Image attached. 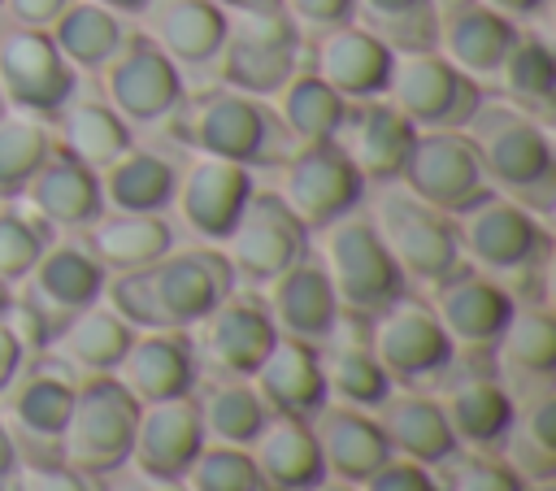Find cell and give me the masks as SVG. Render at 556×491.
I'll list each match as a JSON object with an SVG mask.
<instances>
[{"label": "cell", "instance_id": "6da1fadb", "mask_svg": "<svg viewBox=\"0 0 556 491\" xmlns=\"http://www.w3.org/2000/svg\"><path fill=\"white\" fill-rule=\"evenodd\" d=\"M235 269L217 248L165 252L109 282V309L135 330H191L217 300L235 291Z\"/></svg>", "mask_w": 556, "mask_h": 491}, {"label": "cell", "instance_id": "7a4b0ae2", "mask_svg": "<svg viewBox=\"0 0 556 491\" xmlns=\"http://www.w3.org/2000/svg\"><path fill=\"white\" fill-rule=\"evenodd\" d=\"M169 135L187 148H195L200 156H222L235 165H282L287 152L295 148V139L287 135V126L278 122V113L269 104H261L248 91L235 87H208L195 91L191 100L182 96V104L169 113Z\"/></svg>", "mask_w": 556, "mask_h": 491}, {"label": "cell", "instance_id": "3957f363", "mask_svg": "<svg viewBox=\"0 0 556 491\" xmlns=\"http://www.w3.org/2000/svg\"><path fill=\"white\" fill-rule=\"evenodd\" d=\"M465 135L478 148V161H482L491 187L508 191V200H517L530 213H552L556 156H552V139H547L543 122H534L517 104L482 96V104L465 122Z\"/></svg>", "mask_w": 556, "mask_h": 491}, {"label": "cell", "instance_id": "277c9868", "mask_svg": "<svg viewBox=\"0 0 556 491\" xmlns=\"http://www.w3.org/2000/svg\"><path fill=\"white\" fill-rule=\"evenodd\" d=\"M104 295V265L87 252V243H48L43 256L17 278V295L9 300V326L26 348H48L70 326L74 313Z\"/></svg>", "mask_w": 556, "mask_h": 491}, {"label": "cell", "instance_id": "5b68a950", "mask_svg": "<svg viewBox=\"0 0 556 491\" xmlns=\"http://www.w3.org/2000/svg\"><path fill=\"white\" fill-rule=\"evenodd\" d=\"M135 421H139V400L117 382V374H87L74 387V404L61 426L56 452L70 469L87 478L117 474L130 461Z\"/></svg>", "mask_w": 556, "mask_h": 491}, {"label": "cell", "instance_id": "8992f818", "mask_svg": "<svg viewBox=\"0 0 556 491\" xmlns=\"http://www.w3.org/2000/svg\"><path fill=\"white\" fill-rule=\"evenodd\" d=\"M304 30L287 17L278 0L226 13V43L217 52V74L226 87L248 96H274L300 70Z\"/></svg>", "mask_w": 556, "mask_h": 491}, {"label": "cell", "instance_id": "52a82bcc", "mask_svg": "<svg viewBox=\"0 0 556 491\" xmlns=\"http://www.w3.org/2000/svg\"><path fill=\"white\" fill-rule=\"evenodd\" d=\"M321 256H326V278L334 287L339 313H352L356 322L378 317L387 304H395L404 295V269L395 265V256L387 252V243L378 239L369 217H339L330 226H321Z\"/></svg>", "mask_w": 556, "mask_h": 491}, {"label": "cell", "instance_id": "ba28073f", "mask_svg": "<svg viewBox=\"0 0 556 491\" xmlns=\"http://www.w3.org/2000/svg\"><path fill=\"white\" fill-rule=\"evenodd\" d=\"M374 230L404 269V278L417 282H443L460 265V239H456V217L430 209L400 182H382L374 200Z\"/></svg>", "mask_w": 556, "mask_h": 491}, {"label": "cell", "instance_id": "9c48e42d", "mask_svg": "<svg viewBox=\"0 0 556 491\" xmlns=\"http://www.w3.org/2000/svg\"><path fill=\"white\" fill-rule=\"evenodd\" d=\"M417 130H465L482 104V83L456 70L443 52H395L382 91Z\"/></svg>", "mask_w": 556, "mask_h": 491}, {"label": "cell", "instance_id": "30bf717a", "mask_svg": "<svg viewBox=\"0 0 556 491\" xmlns=\"http://www.w3.org/2000/svg\"><path fill=\"white\" fill-rule=\"evenodd\" d=\"M395 182L447 217H460L465 209L495 196L478 161V148L460 130H417Z\"/></svg>", "mask_w": 556, "mask_h": 491}, {"label": "cell", "instance_id": "8fae6325", "mask_svg": "<svg viewBox=\"0 0 556 491\" xmlns=\"http://www.w3.org/2000/svg\"><path fill=\"white\" fill-rule=\"evenodd\" d=\"M456 239H460V252H469L478 269L504 274V278L539 274L552 248L543 222L504 196H486L482 204L465 209L456 217Z\"/></svg>", "mask_w": 556, "mask_h": 491}, {"label": "cell", "instance_id": "7c38bea8", "mask_svg": "<svg viewBox=\"0 0 556 491\" xmlns=\"http://www.w3.org/2000/svg\"><path fill=\"white\" fill-rule=\"evenodd\" d=\"M278 196L308 230H321V226L348 217L365 200V178L334 139L295 143L282 161Z\"/></svg>", "mask_w": 556, "mask_h": 491}, {"label": "cell", "instance_id": "4fadbf2b", "mask_svg": "<svg viewBox=\"0 0 556 491\" xmlns=\"http://www.w3.org/2000/svg\"><path fill=\"white\" fill-rule=\"evenodd\" d=\"M222 243L235 278L265 287L269 278L308 256V226L282 204L278 191H252Z\"/></svg>", "mask_w": 556, "mask_h": 491}, {"label": "cell", "instance_id": "5bb4252c", "mask_svg": "<svg viewBox=\"0 0 556 491\" xmlns=\"http://www.w3.org/2000/svg\"><path fill=\"white\" fill-rule=\"evenodd\" d=\"M78 91L74 65L61 56L48 30L13 26L0 35V96L30 117H56Z\"/></svg>", "mask_w": 556, "mask_h": 491}, {"label": "cell", "instance_id": "9a60e30c", "mask_svg": "<svg viewBox=\"0 0 556 491\" xmlns=\"http://www.w3.org/2000/svg\"><path fill=\"white\" fill-rule=\"evenodd\" d=\"M369 352L378 356L387 378L408 382V387L439 378L456 361V348L447 330L439 326L434 309L408 295H400L378 317H369Z\"/></svg>", "mask_w": 556, "mask_h": 491}, {"label": "cell", "instance_id": "2e32d148", "mask_svg": "<svg viewBox=\"0 0 556 491\" xmlns=\"http://www.w3.org/2000/svg\"><path fill=\"white\" fill-rule=\"evenodd\" d=\"M100 83L104 104L126 122H161L187 96L178 65L156 48L152 35H126L122 48L100 65Z\"/></svg>", "mask_w": 556, "mask_h": 491}, {"label": "cell", "instance_id": "e0dca14e", "mask_svg": "<svg viewBox=\"0 0 556 491\" xmlns=\"http://www.w3.org/2000/svg\"><path fill=\"white\" fill-rule=\"evenodd\" d=\"M430 309H434V317L447 330L456 352L482 356V352H495V339L504 335L517 300L495 278L456 265L443 282H434V304Z\"/></svg>", "mask_w": 556, "mask_h": 491}, {"label": "cell", "instance_id": "ac0fdd59", "mask_svg": "<svg viewBox=\"0 0 556 491\" xmlns=\"http://www.w3.org/2000/svg\"><path fill=\"white\" fill-rule=\"evenodd\" d=\"M191 330H195V339H191L195 356H204L226 378H252V369L261 365V356L269 352V343L278 335L265 313V300L248 295V291L243 295L230 291L226 300H217Z\"/></svg>", "mask_w": 556, "mask_h": 491}, {"label": "cell", "instance_id": "d6986e66", "mask_svg": "<svg viewBox=\"0 0 556 491\" xmlns=\"http://www.w3.org/2000/svg\"><path fill=\"white\" fill-rule=\"evenodd\" d=\"M200 448H204V426H200V404L191 395L139 404L130 461L143 478L182 482V474H187V465L195 461Z\"/></svg>", "mask_w": 556, "mask_h": 491}, {"label": "cell", "instance_id": "ffe728a7", "mask_svg": "<svg viewBox=\"0 0 556 491\" xmlns=\"http://www.w3.org/2000/svg\"><path fill=\"white\" fill-rule=\"evenodd\" d=\"M413 139H417V126L382 96L352 100L343 113V126L334 135V143L348 152V161L361 169V178H374V182L400 178Z\"/></svg>", "mask_w": 556, "mask_h": 491}, {"label": "cell", "instance_id": "44dd1931", "mask_svg": "<svg viewBox=\"0 0 556 491\" xmlns=\"http://www.w3.org/2000/svg\"><path fill=\"white\" fill-rule=\"evenodd\" d=\"M252 174L248 165H235V161H222V156H195L187 165V174H178V213L182 222L208 239V243H222L230 235V226L239 222L248 196H252Z\"/></svg>", "mask_w": 556, "mask_h": 491}, {"label": "cell", "instance_id": "7402d4cb", "mask_svg": "<svg viewBox=\"0 0 556 491\" xmlns=\"http://www.w3.org/2000/svg\"><path fill=\"white\" fill-rule=\"evenodd\" d=\"M391 65H395V52L356 22L330 26L313 43V74L326 78L348 104L382 96L387 78H391Z\"/></svg>", "mask_w": 556, "mask_h": 491}, {"label": "cell", "instance_id": "603a6c76", "mask_svg": "<svg viewBox=\"0 0 556 491\" xmlns=\"http://www.w3.org/2000/svg\"><path fill=\"white\" fill-rule=\"evenodd\" d=\"M113 374L139 404H152V400L191 395L195 378H200V356H195L187 330H148V335L130 339V348Z\"/></svg>", "mask_w": 556, "mask_h": 491}, {"label": "cell", "instance_id": "cb8c5ba5", "mask_svg": "<svg viewBox=\"0 0 556 491\" xmlns=\"http://www.w3.org/2000/svg\"><path fill=\"white\" fill-rule=\"evenodd\" d=\"M252 387L269 413L304 417V421L313 413H321L330 400L326 374H321V352L308 339H291V335H274L269 352L252 369Z\"/></svg>", "mask_w": 556, "mask_h": 491}, {"label": "cell", "instance_id": "d4e9b609", "mask_svg": "<svg viewBox=\"0 0 556 491\" xmlns=\"http://www.w3.org/2000/svg\"><path fill=\"white\" fill-rule=\"evenodd\" d=\"M74 378H70V361H35L30 374L17 382L13 400H9V417H13V439H26L30 448L39 443V452L30 461H61L56 439L61 426L70 417L74 404Z\"/></svg>", "mask_w": 556, "mask_h": 491}, {"label": "cell", "instance_id": "484cf974", "mask_svg": "<svg viewBox=\"0 0 556 491\" xmlns=\"http://www.w3.org/2000/svg\"><path fill=\"white\" fill-rule=\"evenodd\" d=\"M513 39H517V22H508L504 13H495L478 0H447L439 9L434 52H443L469 78H495Z\"/></svg>", "mask_w": 556, "mask_h": 491}, {"label": "cell", "instance_id": "4316f807", "mask_svg": "<svg viewBox=\"0 0 556 491\" xmlns=\"http://www.w3.org/2000/svg\"><path fill=\"white\" fill-rule=\"evenodd\" d=\"M265 313L274 322L278 335H291V339H330L334 335V322H339V300H334V287L326 278L321 265H313L308 256L295 261L291 269H282L278 278L265 282Z\"/></svg>", "mask_w": 556, "mask_h": 491}, {"label": "cell", "instance_id": "83f0119b", "mask_svg": "<svg viewBox=\"0 0 556 491\" xmlns=\"http://www.w3.org/2000/svg\"><path fill=\"white\" fill-rule=\"evenodd\" d=\"M30 213H39L48 226H91L104 213V196H100V174L91 165H83L78 156H70L65 148L52 143L48 161L30 174V182L22 187Z\"/></svg>", "mask_w": 556, "mask_h": 491}, {"label": "cell", "instance_id": "f1b7e54d", "mask_svg": "<svg viewBox=\"0 0 556 491\" xmlns=\"http://www.w3.org/2000/svg\"><path fill=\"white\" fill-rule=\"evenodd\" d=\"M248 448H252L248 456H252L265 491H308V487L326 482V461H321L317 435L304 417L269 413V421L261 426V435Z\"/></svg>", "mask_w": 556, "mask_h": 491}, {"label": "cell", "instance_id": "f546056e", "mask_svg": "<svg viewBox=\"0 0 556 491\" xmlns=\"http://www.w3.org/2000/svg\"><path fill=\"white\" fill-rule=\"evenodd\" d=\"M308 426H313V435H317L326 474H334V478H343V482H356V487H361V482L391 456L387 430H382L369 413H361V408H352V404H343V408H321V413L308 417Z\"/></svg>", "mask_w": 556, "mask_h": 491}, {"label": "cell", "instance_id": "4dcf8cb0", "mask_svg": "<svg viewBox=\"0 0 556 491\" xmlns=\"http://www.w3.org/2000/svg\"><path fill=\"white\" fill-rule=\"evenodd\" d=\"M152 39L178 70H204L226 43V9L213 0H165L152 9Z\"/></svg>", "mask_w": 556, "mask_h": 491}, {"label": "cell", "instance_id": "1f68e13d", "mask_svg": "<svg viewBox=\"0 0 556 491\" xmlns=\"http://www.w3.org/2000/svg\"><path fill=\"white\" fill-rule=\"evenodd\" d=\"M174 248V230L161 213H100L87 226V252L104 265V269H139L156 256H165Z\"/></svg>", "mask_w": 556, "mask_h": 491}, {"label": "cell", "instance_id": "d6a6232c", "mask_svg": "<svg viewBox=\"0 0 556 491\" xmlns=\"http://www.w3.org/2000/svg\"><path fill=\"white\" fill-rule=\"evenodd\" d=\"M174 191L178 169L161 152H143L135 143L100 169V196L117 213H161L165 204H174Z\"/></svg>", "mask_w": 556, "mask_h": 491}, {"label": "cell", "instance_id": "836d02e7", "mask_svg": "<svg viewBox=\"0 0 556 491\" xmlns=\"http://www.w3.org/2000/svg\"><path fill=\"white\" fill-rule=\"evenodd\" d=\"M443 417L456 435V443H469V448H491L508 435V421H513V395L486 378V374H469L460 382L447 387L443 395Z\"/></svg>", "mask_w": 556, "mask_h": 491}, {"label": "cell", "instance_id": "e575fe53", "mask_svg": "<svg viewBox=\"0 0 556 491\" xmlns=\"http://www.w3.org/2000/svg\"><path fill=\"white\" fill-rule=\"evenodd\" d=\"M391 452L417 461V465H439L443 456H452L460 443L439 408V400L430 395H400V400H382V421Z\"/></svg>", "mask_w": 556, "mask_h": 491}, {"label": "cell", "instance_id": "d590c367", "mask_svg": "<svg viewBox=\"0 0 556 491\" xmlns=\"http://www.w3.org/2000/svg\"><path fill=\"white\" fill-rule=\"evenodd\" d=\"M495 78H500L508 104H517L521 113H530L534 122L547 126V117L556 109V56H552V48H547L543 35L517 30V39L504 52Z\"/></svg>", "mask_w": 556, "mask_h": 491}, {"label": "cell", "instance_id": "8d00e7d4", "mask_svg": "<svg viewBox=\"0 0 556 491\" xmlns=\"http://www.w3.org/2000/svg\"><path fill=\"white\" fill-rule=\"evenodd\" d=\"M56 130H61V148L83 165H91L96 174L130 148V122L104 100H70L56 113Z\"/></svg>", "mask_w": 556, "mask_h": 491}, {"label": "cell", "instance_id": "74e56055", "mask_svg": "<svg viewBox=\"0 0 556 491\" xmlns=\"http://www.w3.org/2000/svg\"><path fill=\"white\" fill-rule=\"evenodd\" d=\"M52 43L61 48V56L74 65V70H100L126 39V26L113 9L104 4H91V0H70L56 22L48 26Z\"/></svg>", "mask_w": 556, "mask_h": 491}, {"label": "cell", "instance_id": "f35d334b", "mask_svg": "<svg viewBox=\"0 0 556 491\" xmlns=\"http://www.w3.org/2000/svg\"><path fill=\"white\" fill-rule=\"evenodd\" d=\"M278 122L287 126V135L295 143H321V139H334L339 126H343V113H348V100L326 83L317 78L313 70H295L282 87H278Z\"/></svg>", "mask_w": 556, "mask_h": 491}, {"label": "cell", "instance_id": "ab89813d", "mask_svg": "<svg viewBox=\"0 0 556 491\" xmlns=\"http://www.w3.org/2000/svg\"><path fill=\"white\" fill-rule=\"evenodd\" d=\"M130 339H135V326L122 313H113L109 304H100V300L87 304L83 313H74L70 326L56 335L65 361L83 365L87 374H113L117 361L126 356Z\"/></svg>", "mask_w": 556, "mask_h": 491}, {"label": "cell", "instance_id": "60d3db41", "mask_svg": "<svg viewBox=\"0 0 556 491\" xmlns=\"http://www.w3.org/2000/svg\"><path fill=\"white\" fill-rule=\"evenodd\" d=\"M352 17L391 52H430L439 39L434 0H352Z\"/></svg>", "mask_w": 556, "mask_h": 491}, {"label": "cell", "instance_id": "b9f144b4", "mask_svg": "<svg viewBox=\"0 0 556 491\" xmlns=\"http://www.w3.org/2000/svg\"><path fill=\"white\" fill-rule=\"evenodd\" d=\"M195 404H200L204 439L230 443V448H248L261 435V426L269 421V408L248 378H226V382L208 387V395Z\"/></svg>", "mask_w": 556, "mask_h": 491}, {"label": "cell", "instance_id": "7bdbcfd3", "mask_svg": "<svg viewBox=\"0 0 556 491\" xmlns=\"http://www.w3.org/2000/svg\"><path fill=\"white\" fill-rule=\"evenodd\" d=\"M508 461L517 478L552 482L556 478V395H534L521 404V417L508 421Z\"/></svg>", "mask_w": 556, "mask_h": 491}, {"label": "cell", "instance_id": "ee69618b", "mask_svg": "<svg viewBox=\"0 0 556 491\" xmlns=\"http://www.w3.org/2000/svg\"><path fill=\"white\" fill-rule=\"evenodd\" d=\"M326 391L352 408H378L391 395V378L369 352V343H330L321 356Z\"/></svg>", "mask_w": 556, "mask_h": 491}, {"label": "cell", "instance_id": "f6af8a7d", "mask_svg": "<svg viewBox=\"0 0 556 491\" xmlns=\"http://www.w3.org/2000/svg\"><path fill=\"white\" fill-rule=\"evenodd\" d=\"M504 369L526 378H547L556 369V322L547 309H513L504 335L495 339Z\"/></svg>", "mask_w": 556, "mask_h": 491}, {"label": "cell", "instance_id": "bcb514c9", "mask_svg": "<svg viewBox=\"0 0 556 491\" xmlns=\"http://www.w3.org/2000/svg\"><path fill=\"white\" fill-rule=\"evenodd\" d=\"M52 135L30 113L26 117H0V200H17L30 174L48 161Z\"/></svg>", "mask_w": 556, "mask_h": 491}, {"label": "cell", "instance_id": "7dc6e473", "mask_svg": "<svg viewBox=\"0 0 556 491\" xmlns=\"http://www.w3.org/2000/svg\"><path fill=\"white\" fill-rule=\"evenodd\" d=\"M182 487L187 491H265L248 448H230V443H204L187 465Z\"/></svg>", "mask_w": 556, "mask_h": 491}, {"label": "cell", "instance_id": "c3c4849f", "mask_svg": "<svg viewBox=\"0 0 556 491\" xmlns=\"http://www.w3.org/2000/svg\"><path fill=\"white\" fill-rule=\"evenodd\" d=\"M52 243L48 222L39 213L0 209V282H17Z\"/></svg>", "mask_w": 556, "mask_h": 491}, {"label": "cell", "instance_id": "681fc988", "mask_svg": "<svg viewBox=\"0 0 556 491\" xmlns=\"http://www.w3.org/2000/svg\"><path fill=\"white\" fill-rule=\"evenodd\" d=\"M443 487L439 491H526V478H517L513 465L491 461L482 448L478 452H452L439 461Z\"/></svg>", "mask_w": 556, "mask_h": 491}, {"label": "cell", "instance_id": "f907efd6", "mask_svg": "<svg viewBox=\"0 0 556 491\" xmlns=\"http://www.w3.org/2000/svg\"><path fill=\"white\" fill-rule=\"evenodd\" d=\"M13 491H100L96 478L70 469L65 461H30L26 469H17Z\"/></svg>", "mask_w": 556, "mask_h": 491}, {"label": "cell", "instance_id": "816d5d0a", "mask_svg": "<svg viewBox=\"0 0 556 491\" xmlns=\"http://www.w3.org/2000/svg\"><path fill=\"white\" fill-rule=\"evenodd\" d=\"M361 491H439V482L426 474V465L408 461V456H387L365 482Z\"/></svg>", "mask_w": 556, "mask_h": 491}, {"label": "cell", "instance_id": "f5cc1de1", "mask_svg": "<svg viewBox=\"0 0 556 491\" xmlns=\"http://www.w3.org/2000/svg\"><path fill=\"white\" fill-rule=\"evenodd\" d=\"M278 4L300 30H313V35L352 22V0H278Z\"/></svg>", "mask_w": 556, "mask_h": 491}, {"label": "cell", "instance_id": "db71d44e", "mask_svg": "<svg viewBox=\"0 0 556 491\" xmlns=\"http://www.w3.org/2000/svg\"><path fill=\"white\" fill-rule=\"evenodd\" d=\"M4 9H9V17L17 22V26H39V30H48L52 22H56V13L70 4V0H0Z\"/></svg>", "mask_w": 556, "mask_h": 491}, {"label": "cell", "instance_id": "11a10c76", "mask_svg": "<svg viewBox=\"0 0 556 491\" xmlns=\"http://www.w3.org/2000/svg\"><path fill=\"white\" fill-rule=\"evenodd\" d=\"M9 313V309H4ZM22 361H26V343L17 339V330L9 326V317H0V391H9L22 374Z\"/></svg>", "mask_w": 556, "mask_h": 491}, {"label": "cell", "instance_id": "9f6ffc18", "mask_svg": "<svg viewBox=\"0 0 556 491\" xmlns=\"http://www.w3.org/2000/svg\"><path fill=\"white\" fill-rule=\"evenodd\" d=\"M17 469H22V456H17V439H13V430L0 421V491H13V482H17Z\"/></svg>", "mask_w": 556, "mask_h": 491}, {"label": "cell", "instance_id": "6f0895ef", "mask_svg": "<svg viewBox=\"0 0 556 491\" xmlns=\"http://www.w3.org/2000/svg\"><path fill=\"white\" fill-rule=\"evenodd\" d=\"M478 4H486V9L504 13L508 22H517V17H534V13L543 9V0H478Z\"/></svg>", "mask_w": 556, "mask_h": 491}, {"label": "cell", "instance_id": "680465c9", "mask_svg": "<svg viewBox=\"0 0 556 491\" xmlns=\"http://www.w3.org/2000/svg\"><path fill=\"white\" fill-rule=\"evenodd\" d=\"M91 4H104V9H113V13H143L152 0H91Z\"/></svg>", "mask_w": 556, "mask_h": 491}, {"label": "cell", "instance_id": "91938a15", "mask_svg": "<svg viewBox=\"0 0 556 491\" xmlns=\"http://www.w3.org/2000/svg\"><path fill=\"white\" fill-rule=\"evenodd\" d=\"M126 491H187L182 482H161V478H148L143 487H126Z\"/></svg>", "mask_w": 556, "mask_h": 491}, {"label": "cell", "instance_id": "94428289", "mask_svg": "<svg viewBox=\"0 0 556 491\" xmlns=\"http://www.w3.org/2000/svg\"><path fill=\"white\" fill-rule=\"evenodd\" d=\"M213 4H222V9H252V4H269V0H213Z\"/></svg>", "mask_w": 556, "mask_h": 491}, {"label": "cell", "instance_id": "6125c7cd", "mask_svg": "<svg viewBox=\"0 0 556 491\" xmlns=\"http://www.w3.org/2000/svg\"><path fill=\"white\" fill-rule=\"evenodd\" d=\"M9 300H13V295H9V282H0V317H4V309H9Z\"/></svg>", "mask_w": 556, "mask_h": 491}, {"label": "cell", "instance_id": "be15d7a7", "mask_svg": "<svg viewBox=\"0 0 556 491\" xmlns=\"http://www.w3.org/2000/svg\"><path fill=\"white\" fill-rule=\"evenodd\" d=\"M308 491H330V487H321V482H317V487H308Z\"/></svg>", "mask_w": 556, "mask_h": 491}, {"label": "cell", "instance_id": "e7e4bbea", "mask_svg": "<svg viewBox=\"0 0 556 491\" xmlns=\"http://www.w3.org/2000/svg\"><path fill=\"white\" fill-rule=\"evenodd\" d=\"M0 117H4V96H0Z\"/></svg>", "mask_w": 556, "mask_h": 491}]
</instances>
